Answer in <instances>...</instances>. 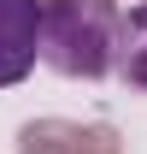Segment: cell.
<instances>
[{"label":"cell","mask_w":147,"mask_h":154,"mask_svg":"<svg viewBox=\"0 0 147 154\" xmlns=\"http://www.w3.org/2000/svg\"><path fill=\"white\" fill-rule=\"evenodd\" d=\"M118 42V0H53L41 6V59L59 77H94L112 71Z\"/></svg>","instance_id":"1"},{"label":"cell","mask_w":147,"mask_h":154,"mask_svg":"<svg viewBox=\"0 0 147 154\" xmlns=\"http://www.w3.org/2000/svg\"><path fill=\"white\" fill-rule=\"evenodd\" d=\"M41 59V0H0V89H12Z\"/></svg>","instance_id":"2"},{"label":"cell","mask_w":147,"mask_h":154,"mask_svg":"<svg viewBox=\"0 0 147 154\" xmlns=\"http://www.w3.org/2000/svg\"><path fill=\"white\" fill-rule=\"evenodd\" d=\"M112 71L129 89L147 95V0H135L129 12H118V42H112Z\"/></svg>","instance_id":"3"}]
</instances>
